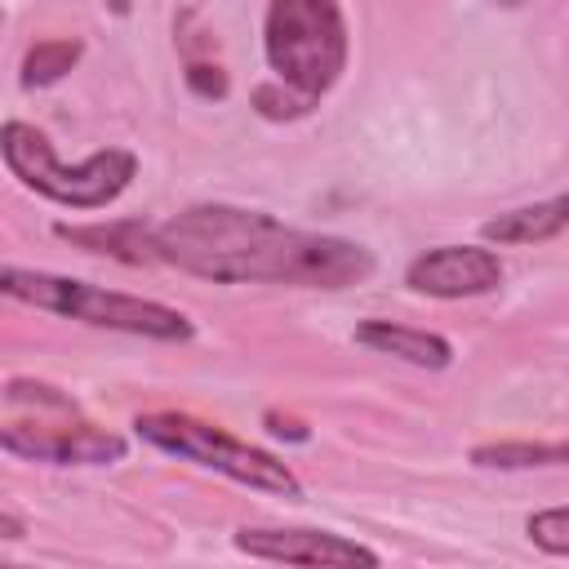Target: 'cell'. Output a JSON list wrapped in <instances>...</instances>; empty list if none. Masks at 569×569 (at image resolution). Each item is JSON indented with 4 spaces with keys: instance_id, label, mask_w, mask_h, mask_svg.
Masks as SVG:
<instances>
[{
    "instance_id": "1",
    "label": "cell",
    "mask_w": 569,
    "mask_h": 569,
    "mask_svg": "<svg viewBox=\"0 0 569 569\" xmlns=\"http://www.w3.org/2000/svg\"><path fill=\"white\" fill-rule=\"evenodd\" d=\"M160 262L213 284L347 289L373 276V253L356 240L298 231L262 209L191 204L156 227Z\"/></svg>"
},
{
    "instance_id": "2",
    "label": "cell",
    "mask_w": 569,
    "mask_h": 569,
    "mask_svg": "<svg viewBox=\"0 0 569 569\" xmlns=\"http://www.w3.org/2000/svg\"><path fill=\"white\" fill-rule=\"evenodd\" d=\"M0 293L13 302H27L36 311H53L67 320H84L93 329H116V333H133V338H156V342H187L196 333V325L164 302L151 298H133V293H116L89 280H71V276H53V271H27V267H4L0 271Z\"/></svg>"
},
{
    "instance_id": "3",
    "label": "cell",
    "mask_w": 569,
    "mask_h": 569,
    "mask_svg": "<svg viewBox=\"0 0 569 569\" xmlns=\"http://www.w3.org/2000/svg\"><path fill=\"white\" fill-rule=\"evenodd\" d=\"M0 156H4V169L22 187L67 209H107L138 173V160L124 147H107V151L84 156L80 164H62L53 156V142L27 120H4Z\"/></svg>"
},
{
    "instance_id": "4",
    "label": "cell",
    "mask_w": 569,
    "mask_h": 569,
    "mask_svg": "<svg viewBox=\"0 0 569 569\" xmlns=\"http://www.w3.org/2000/svg\"><path fill=\"white\" fill-rule=\"evenodd\" d=\"M262 44L276 80L320 102L347 67V18L333 0H271Z\"/></svg>"
},
{
    "instance_id": "5",
    "label": "cell",
    "mask_w": 569,
    "mask_h": 569,
    "mask_svg": "<svg viewBox=\"0 0 569 569\" xmlns=\"http://www.w3.org/2000/svg\"><path fill=\"white\" fill-rule=\"evenodd\" d=\"M133 431L151 449H164V453H173L182 462H196V467H209V471H218L236 485L280 493V498H302V480L276 453H267L249 440H236V436H227L222 427H213L204 418L160 409V413H138Z\"/></svg>"
},
{
    "instance_id": "6",
    "label": "cell",
    "mask_w": 569,
    "mask_h": 569,
    "mask_svg": "<svg viewBox=\"0 0 569 569\" xmlns=\"http://www.w3.org/2000/svg\"><path fill=\"white\" fill-rule=\"evenodd\" d=\"M0 449L27 462H53V467H107L129 453V440L93 427L84 418L76 422H4L0 427Z\"/></svg>"
},
{
    "instance_id": "7",
    "label": "cell",
    "mask_w": 569,
    "mask_h": 569,
    "mask_svg": "<svg viewBox=\"0 0 569 569\" xmlns=\"http://www.w3.org/2000/svg\"><path fill=\"white\" fill-rule=\"evenodd\" d=\"M236 551L253 560H276L293 569H378V551L333 533V529H267V525H244L236 529Z\"/></svg>"
},
{
    "instance_id": "8",
    "label": "cell",
    "mask_w": 569,
    "mask_h": 569,
    "mask_svg": "<svg viewBox=\"0 0 569 569\" xmlns=\"http://www.w3.org/2000/svg\"><path fill=\"white\" fill-rule=\"evenodd\" d=\"M405 284L427 298H480L502 284V262L480 244H436L405 267Z\"/></svg>"
},
{
    "instance_id": "9",
    "label": "cell",
    "mask_w": 569,
    "mask_h": 569,
    "mask_svg": "<svg viewBox=\"0 0 569 569\" xmlns=\"http://www.w3.org/2000/svg\"><path fill=\"white\" fill-rule=\"evenodd\" d=\"M58 240L84 249V253H102V258H116V262H129V267H156L160 262V249H156V227L142 222V218H116V222H58L53 227Z\"/></svg>"
},
{
    "instance_id": "10",
    "label": "cell",
    "mask_w": 569,
    "mask_h": 569,
    "mask_svg": "<svg viewBox=\"0 0 569 569\" xmlns=\"http://www.w3.org/2000/svg\"><path fill=\"white\" fill-rule=\"evenodd\" d=\"M356 342L378 351V356H396L405 365H418V369H449V360H453L449 338L427 333V329H409L396 320H360Z\"/></svg>"
},
{
    "instance_id": "11",
    "label": "cell",
    "mask_w": 569,
    "mask_h": 569,
    "mask_svg": "<svg viewBox=\"0 0 569 569\" xmlns=\"http://www.w3.org/2000/svg\"><path fill=\"white\" fill-rule=\"evenodd\" d=\"M565 227H569V191L538 200V204L507 209V213L480 222V240L485 244H538V240L560 236Z\"/></svg>"
},
{
    "instance_id": "12",
    "label": "cell",
    "mask_w": 569,
    "mask_h": 569,
    "mask_svg": "<svg viewBox=\"0 0 569 569\" xmlns=\"http://www.w3.org/2000/svg\"><path fill=\"white\" fill-rule=\"evenodd\" d=\"M476 467L529 471V467H569V440H493L471 449Z\"/></svg>"
},
{
    "instance_id": "13",
    "label": "cell",
    "mask_w": 569,
    "mask_h": 569,
    "mask_svg": "<svg viewBox=\"0 0 569 569\" xmlns=\"http://www.w3.org/2000/svg\"><path fill=\"white\" fill-rule=\"evenodd\" d=\"M84 44L62 36V40H36L27 53H22V89H44V84H58L76 62H80Z\"/></svg>"
},
{
    "instance_id": "14",
    "label": "cell",
    "mask_w": 569,
    "mask_h": 569,
    "mask_svg": "<svg viewBox=\"0 0 569 569\" xmlns=\"http://www.w3.org/2000/svg\"><path fill=\"white\" fill-rule=\"evenodd\" d=\"M253 111H258V116H267V120H302V116H311V111H316V102H311V98H302L298 89L280 84V80H267V84H258V89H253Z\"/></svg>"
},
{
    "instance_id": "15",
    "label": "cell",
    "mask_w": 569,
    "mask_h": 569,
    "mask_svg": "<svg viewBox=\"0 0 569 569\" xmlns=\"http://www.w3.org/2000/svg\"><path fill=\"white\" fill-rule=\"evenodd\" d=\"M525 533L547 556H569V507H547L525 520Z\"/></svg>"
},
{
    "instance_id": "16",
    "label": "cell",
    "mask_w": 569,
    "mask_h": 569,
    "mask_svg": "<svg viewBox=\"0 0 569 569\" xmlns=\"http://www.w3.org/2000/svg\"><path fill=\"white\" fill-rule=\"evenodd\" d=\"M187 89L196 93V98H209V102H222L227 98V89H231V80H227V71L218 67V62H187Z\"/></svg>"
},
{
    "instance_id": "17",
    "label": "cell",
    "mask_w": 569,
    "mask_h": 569,
    "mask_svg": "<svg viewBox=\"0 0 569 569\" xmlns=\"http://www.w3.org/2000/svg\"><path fill=\"white\" fill-rule=\"evenodd\" d=\"M0 538H9V542H18V538H22V520H18L9 507L0 511Z\"/></svg>"
},
{
    "instance_id": "18",
    "label": "cell",
    "mask_w": 569,
    "mask_h": 569,
    "mask_svg": "<svg viewBox=\"0 0 569 569\" xmlns=\"http://www.w3.org/2000/svg\"><path fill=\"white\" fill-rule=\"evenodd\" d=\"M4 569H31V565H4Z\"/></svg>"
}]
</instances>
